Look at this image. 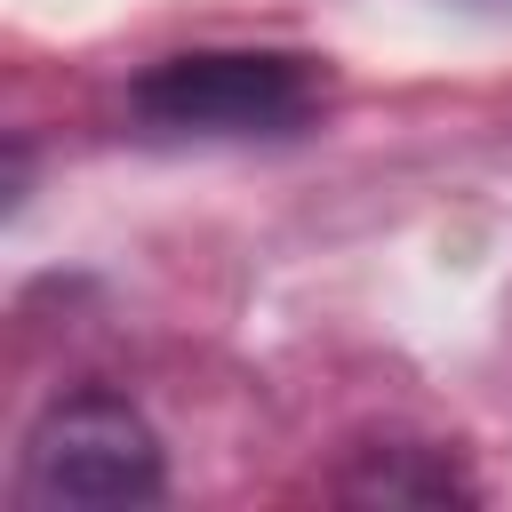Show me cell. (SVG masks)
Masks as SVG:
<instances>
[{
  "label": "cell",
  "mask_w": 512,
  "mask_h": 512,
  "mask_svg": "<svg viewBox=\"0 0 512 512\" xmlns=\"http://www.w3.org/2000/svg\"><path fill=\"white\" fill-rule=\"evenodd\" d=\"M328 104V64L296 48H192L160 56L128 88V120L160 144H248L296 136Z\"/></svg>",
  "instance_id": "cell-1"
},
{
  "label": "cell",
  "mask_w": 512,
  "mask_h": 512,
  "mask_svg": "<svg viewBox=\"0 0 512 512\" xmlns=\"http://www.w3.org/2000/svg\"><path fill=\"white\" fill-rule=\"evenodd\" d=\"M160 432L120 392H64L16 464L24 512H88V504H152L160 496Z\"/></svg>",
  "instance_id": "cell-2"
},
{
  "label": "cell",
  "mask_w": 512,
  "mask_h": 512,
  "mask_svg": "<svg viewBox=\"0 0 512 512\" xmlns=\"http://www.w3.org/2000/svg\"><path fill=\"white\" fill-rule=\"evenodd\" d=\"M472 8H512V0H472Z\"/></svg>",
  "instance_id": "cell-3"
}]
</instances>
